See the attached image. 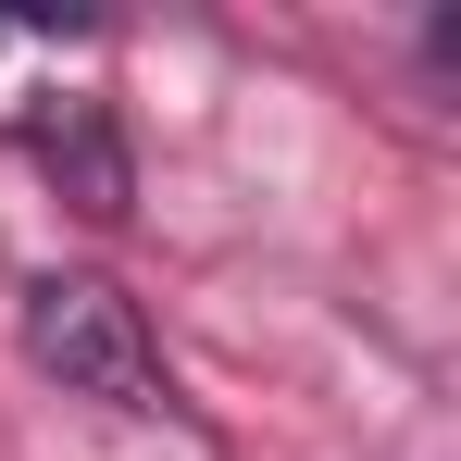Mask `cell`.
Instances as JSON below:
<instances>
[{
    "label": "cell",
    "instance_id": "cell-2",
    "mask_svg": "<svg viewBox=\"0 0 461 461\" xmlns=\"http://www.w3.org/2000/svg\"><path fill=\"white\" fill-rule=\"evenodd\" d=\"M38 162H50V187L76 200L87 225H125V187H138V175H125V138H113L100 100H50V113H38Z\"/></svg>",
    "mask_w": 461,
    "mask_h": 461
},
{
    "label": "cell",
    "instance_id": "cell-1",
    "mask_svg": "<svg viewBox=\"0 0 461 461\" xmlns=\"http://www.w3.org/2000/svg\"><path fill=\"white\" fill-rule=\"evenodd\" d=\"M25 362L63 399H100V411H175V375H162L150 324L113 275H38L25 287Z\"/></svg>",
    "mask_w": 461,
    "mask_h": 461
}]
</instances>
